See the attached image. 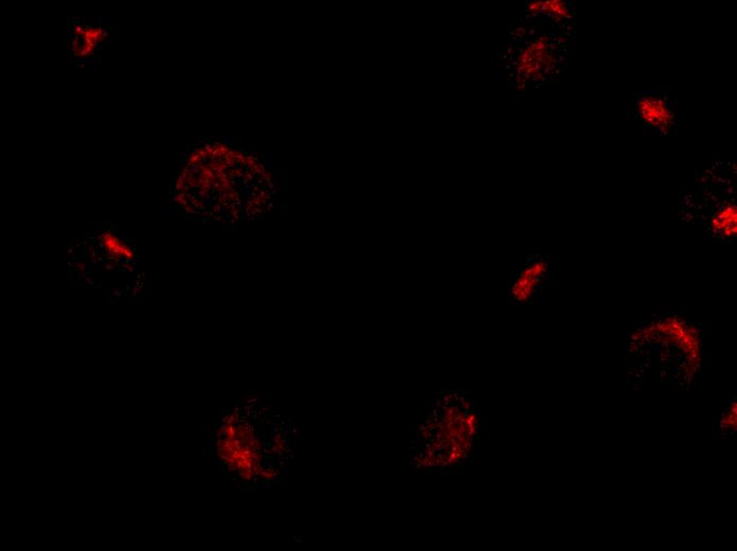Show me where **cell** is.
I'll return each instance as SVG.
<instances>
[{"mask_svg": "<svg viewBox=\"0 0 737 551\" xmlns=\"http://www.w3.org/2000/svg\"><path fill=\"white\" fill-rule=\"evenodd\" d=\"M223 139L225 140L227 143H230V145H233V141H232L231 137H230V136H224Z\"/></svg>", "mask_w": 737, "mask_h": 551, "instance_id": "52a82bcc", "label": "cell"}, {"mask_svg": "<svg viewBox=\"0 0 737 551\" xmlns=\"http://www.w3.org/2000/svg\"><path fill=\"white\" fill-rule=\"evenodd\" d=\"M631 373L666 386L689 387L705 369L707 329L674 311L658 313L629 329Z\"/></svg>", "mask_w": 737, "mask_h": 551, "instance_id": "6da1fadb", "label": "cell"}, {"mask_svg": "<svg viewBox=\"0 0 737 551\" xmlns=\"http://www.w3.org/2000/svg\"><path fill=\"white\" fill-rule=\"evenodd\" d=\"M637 115L648 128L666 133L675 124L674 106L663 95L647 93L637 104Z\"/></svg>", "mask_w": 737, "mask_h": 551, "instance_id": "277c9868", "label": "cell"}, {"mask_svg": "<svg viewBox=\"0 0 737 551\" xmlns=\"http://www.w3.org/2000/svg\"><path fill=\"white\" fill-rule=\"evenodd\" d=\"M533 14H548L554 19H570L571 12L568 5L561 0H548V1H534L526 5Z\"/></svg>", "mask_w": 737, "mask_h": 551, "instance_id": "5b68a950", "label": "cell"}, {"mask_svg": "<svg viewBox=\"0 0 737 551\" xmlns=\"http://www.w3.org/2000/svg\"><path fill=\"white\" fill-rule=\"evenodd\" d=\"M268 187H269V189H270V190H274V184H272V183H270V184L268 185Z\"/></svg>", "mask_w": 737, "mask_h": 551, "instance_id": "30bf717a", "label": "cell"}, {"mask_svg": "<svg viewBox=\"0 0 737 551\" xmlns=\"http://www.w3.org/2000/svg\"><path fill=\"white\" fill-rule=\"evenodd\" d=\"M264 161H265V163H266V165H268L269 167H272V159H264Z\"/></svg>", "mask_w": 737, "mask_h": 551, "instance_id": "ba28073f", "label": "cell"}, {"mask_svg": "<svg viewBox=\"0 0 737 551\" xmlns=\"http://www.w3.org/2000/svg\"><path fill=\"white\" fill-rule=\"evenodd\" d=\"M263 183H264V179H263V178H259V179H257V184H260V185H262V184H263Z\"/></svg>", "mask_w": 737, "mask_h": 551, "instance_id": "9c48e42d", "label": "cell"}, {"mask_svg": "<svg viewBox=\"0 0 737 551\" xmlns=\"http://www.w3.org/2000/svg\"><path fill=\"white\" fill-rule=\"evenodd\" d=\"M737 430V402L736 400L729 401L723 412H719L717 418V430L723 437H730Z\"/></svg>", "mask_w": 737, "mask_h": 551, "instance_id": "8992f818", "label": "cell"}, {"mask_svg": "<svg viewBox=\"0 0 737 551\" xmlns=\"http://www.w3.org/2000/svg\"><path fill=\"white\" fill-rule=\"evenodd\" d=\"M554 63L551 45L546 36L537 38L520 54L518 58L517 75L519 81L536 79L548 71Z\"/></svg>", "mask_w": 737, "mask_h": 551, "instance_id": "3957f363", "label": "cell"}, {"mask_svg": "<svg viewBox=\"0 0 737 551\" xmlns=\"http://www.w3.org/2000/svg\"><path fill=\"white\" fill-rule=\"evenodd\" d=\"M555 259L549 254H533L508 279V301L516 307L537 303L554 278Z\"/></svg>", "mask_w": 737, "mask_h": 551, "instance_id": "7a4b0ae2", "label": "cell"}]
</instances>
